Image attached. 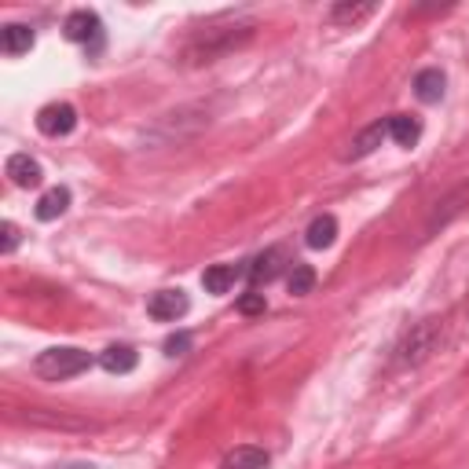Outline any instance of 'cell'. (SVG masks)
I'll use <instances>...</instances> for the list:
<instances>
[{
    "mask_svg": "<svg viewBox=\"0 0 469 469\" xmlns=\"http://www.w3.org/2000/svg\"><path fill=\"white\" fill-rule=\"evenodd\" d=\"M253 22H231V26H209L202 33H194L191 41L183 45L180 59L183 66H206V63H217L220 55L234 52V48H243L250 37H253Z\"/></svg>",
    "mask_w": 469,
    "mask_h": 469,
    "instance_id": "1",
    "label": "cell"
},
{
    "mask_svg": "<svg viewBox=\"0 0 469 469\" xmlns=\"http://www.w3.org/2000/svg\"><path fill=\"white\" fill-rule=\"evenodd\" d=\"M385 129H388V136H393L400 147H407V150L422 140V122H418V117H411V114H393L385 122Z\"/></svg>",
    "mask_w": 469,
    "mask_h": 469,
    "instance_id": "12",
    "label": "cell"
},
{
    "mask_svg": "<svg viewBox=\"0 0 469 469\" xmlns=\"http://www.w3.org/2000/svg\"><path fill=\"white\" fill-rule=\"evenodd\" d=\"M239 276H246V268H234V264H213V268L202 271V286H206L209 294H227Z\"/></svg>",
    "mask_w": 469,
    "mask_h": 469,
    "instance_id": "13",
    "label": "cell"
},
{
    "mask_svg": "<svg viewBox=\"0 0 469 469\" xmlns=\"http://www.w3.org/2000/svg\"><path fill=\"white\" fill-rule=\"evenodd\" d=\"M444 73L437 70V66H429V70H422L418 77H414V96L422 99V103H440L444 99Z\"/></svg>",
    "mask_w": 469,
    "mask_h": 469,
    "instance_id": "14",
    "label": "cell"
},
{
    "mask_svg": "<svg viewBox=\"0 0 469 469\" xmlns=\"http://www.w3.org/2000/svg\"><path fill=\"white\" fill-rule=\"evenodd\" d=\"M334 239H337V220L330 213L316 217V220L308 224V231H304V243L311 250H327V246H334Z\"/></svg>",
    "mask_w": 469,
    "mask_h": 469,
    "instance_id": "15",
    "label": "cell"
},
{
    "mask_svg": "<svg viewBox=\"0 0 469 469\" xmlns=\"http://www.w3.org/2000/svg\"><path fill=\"white\" fill-rule=\"evenodd\" d=\"M136 363H140V356L132 345H110L99 352V367L107 374H129V371H136Z\"/></svg>",
    "mask_w": 469,
    "mask_h": 469,
    "instance_id": "10",
    "label": "cell"
},
{
    "mask_svg": "<svg viewBox=\"0 0 469 469\" xmlns=\"http://www.w3.org/2000/svg\"><path fill=\"white\" fill-rule=\"evenodd\" d=\"M92 367V356L85 348H48L41 352V356L33 360V374L37 378H45V381H66V378H77V374H85Z\"/></svg>",
    "mask_w": 469,
    "mask_h": 469,
    "instance_id": "2",
    "label": "cell"
},
{
    "mask_svg": "<svg viewBox=\"0 0 469 469\" xmlns=\"http://www.w3.org/2000/svg\"><path fill=\"white\" fill-rule=\"evenodd\" d=\"M290 264V257H286V250L283 246H271V250H264L260 257H253L250 260V268H246V276H250V283L253 286H268L271 279H279L283 276V268Z\"/></svg>",
    "mask_w": 469,
    "mask_h": 469,
    "instance_id": "7",
    "label": "cell"
},
{
    "mask_svg": "<svg viewBox=\"0 0 469 469\" xmlns=\"http://www.w3.org/2000/svg\"><path fill=\"white\" fill-rule=\"evenodd\" d=\"M66 206H70V191L66 187H52V191H45L41 194V202H37V220H55V217H63L66 213Z\"/></svg>",
    "mask_w": 469,
    "mask_h": 469,
    "instance_id": "17",
    "label": "cell"
},
{
    "mask_svg": "<svg viewBox=\"0 0 469 469\" xmlns=\"http://www.w3.org/2000/svg\"><path fill=\"white\" fill-rule=\"evenodd\" d=\"M187 308H191V301H187L183 290H158L147 301V316L158 320V323H176V320L187 316Z\"/></svg>",
    "mask_w": 469,
    "mask_h": 469,
    "instance_id": "6",
    "label": "cell"
},
{
    "mask_svg": "<svg viewBox=\"0 0 469 469\" xmlns=\"http://www.w3.org/2000/svg\"><path fill=\"white\" fill-rule=\"evenodd\" d=\"M187 348H191V334H173V337H166V356H183Z\"/></svg>",
    "mask_w": 469,
    "mask_h": 469,
    "instance_id": "22",
    "label": "cell"
},
{
    "mask_svg": "<svg viewBox=\"0 0 469 469\" xmlns=\"http://www.w3.org/2000/svg\"><path fill=\"white\" fill-rule=\"evenodd\" d=\"M63 33H66V41H73V45H92V48L103 45V22H99V15L89 12V8L66 15Z\"/></svg>",
    "mask_w": 469,
    "mask_h": 469,
    "instance_id": "4",
    "label": "cell"
},
{
    "mask_svg": "<svg viewBox=\"0 0 469 469\" xmlns=\"http://www.w3.org/2000/svg\"><path fill=\"white\" fill-rule=\"evenodd\" d=\"M0 48H4V55H22L33 48V26L26 22H8L4 30H0Z\"/></svg>",
    "mask_w": 469,
    "mask_h": 469,
    "instance_id": "11",
    "label": "cell"
},
{
    "mask_svg": "<svg viewBox=\"0 0 469 469\" xmlns=\"http://www.w3.org/2000/svg\"><path fill=\"white\" fill-rule=\"evenodd\" d=\"M4 169H8V176H12L15 187H41V180H45L41 162L30 158V154H12Z\"/></svg>",
    "mask_w": 469,
    "mask_h": 469,
    "instance_id": "8",
    "label": "cell"
},
{
    "mask_svg": "<svg viewBox=\"0 0 469 469\" xmlns=\"http://www.w3.org/2000/svg\"><path fill=\"white\" fill-rule=\"evenodd\" d=\"M437 345H440V327H437V320H425V323L411 327V334H407L404 345H400V363L418 367L422 360L433 356Z\"/></svg>",
    "mask_w": 469,
    "mask_h": 469,
    "instance_id": "3",
    "label": "cell"
},
{
    "mask_svg": "<svg viewBox=\"0 0 469 469\" xmlns=\"http://www.w3.org/2000/svg\"><path fill=\"white\" fill-rule=\"evenodd\" d=\"M73 125H77V110L70 103H48V107L37 110V129H41L45 136H52V140L70 136Z\"/></svg>",
    "mask_w": 469,
    "mask_h": 469,
    "instance_id": "5",
    "label": "cell"
},
{
    "mask_svg": "<svg viewBox=\"0 0 469 469\" xmlns=\"http://www.w3.org/2000/svg\"><path fill=\"white\" fill-rule=\"evenodd\" d=\"M264 465H268V451L264 448H234L220 462V469H264Z\"/></svg>",
    "mask_w": 469,
    "mask_h": 469,
    "instance_id": "16",
    "label": "cell"
},
{
    "mask_svg": "<svg viewBox=\"0 0 469 469\" xmlns=\"http://www.w3.org/2000/svg\"><path fill=\"white\" fill-rule=\"evenodd\" d=\"M378 8L374 4H334L330 8V22H341V26H356L363 19H371Z\"/></svg>",
    "mask_w": 469,
    "mask_h": 469,
    "instance_id": "18",
    "label": "cell"
},
{
    "mask_svg": "<svg viewBox=\"0 0 469 469\" xmlns=\"http://www.w3.org/2000/svg\"><path fill=\"white\" fill-rule=\"evenodd\" d=\"M286 286H290V294H294V297L311 294V286H316V268H311V264H294V268H290V279H286Z\"/></svg>",
    "mask_w": 469,
    "mask_h": 469,
    "instance_id": "19",
    "label": "cell"
},
{
    "mask_svg": "<svg viewBox=\"0 0 469 469\" xmlns=\"http://www.w3.org/2000/svg\"><path fill=\"white\" fill-rule=\"evenodd\" d=\"M15 246H19V227L4 220L0 224V253H15Z\"/></svg>",
    "mask_w": 469,
    "mask_h": 469,
    "instance_id": "20",
    "label": "cell"
},
{
    "mask_svg": "<svg viewBox=\"0 0 469 469\" xmlns=\"http://www.w3.org/2000/svg\"><path fill=\"white\" fill-rule=\"evenodd\" d=\"M388 136V129H385V122H374V125H367L356 140L348 143V150L341 154L345 162H360V158H367V154H374L378 147H381V140Z\"/></svg>",
    "mask_w": 469,
    "mask_h": 469,
    "instance_id": "9",
    "label": "cell"
},
{
    "mask_svg": "<svg viewBox=\"0 0 469 469\" xmlns=\"http://www.w3.org/2000/svg\"><path fill=\"white\" fill-rule=\"evenodd\" d=\"M239 311H243V316H260V311H264V294H257V290L243 294L239 297Z\"/></svg>",
    "mask_w": 469,
    "mask_h": 469,
    "instance_id": "21",
    "label": "cell"
}]
</instances>
